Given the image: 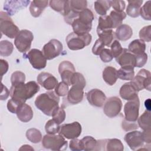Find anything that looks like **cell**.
<instances>
[{"label": "cell", "instance_id": "obj_1", "mask_svg": "<svg viewBox=\"0 0 151 151\" xmlns=\"http://www.w3.org/2000/svg\"><path fill=\"white\" fill-rule=\"evenodd\" d=\"M40 89V86L34 81L12 85L9 90L10 96L12 99L25 103L36 94Z\"/></svg>", "mask_w": 151, "mask_h": 151}, {"label": "cell", "instance_id": "obj_2", "mask_svg": "<svg viewBox=\"0 0 151 151\" xmlns=\"http://www.w3.org/2000/svg\"><path fill=\"white\" fill-rule=\"evenodd\" d=\"M60 97L55 91H49L39 94L35 99V105L44 114L52 116L54 110L58 107Z\"/></svg>", "mask_w": 151, "mask_h": 151}, {"label": "cell", "instance_id": "obj_3", "mask_svg": "<svg viewBox=\"0 0 151 151\" xmlns=\"http://www.w3.org/2000/svg\"><path fill=\"white\" fill-rule=\"evenodd\" d=\"M93 19L94 15L90 9L86 8L83 10L71 25L73 32L78 35L89 33L91 30Z\"/></svg>", "mask_w": 151, "mask_h": 151}, {"label": "cell", "instance_id": "obj_4", "mask_svg": "<svg viewBox=\"0 0 151 151\" xmlns=\"http://www.w3.org/2000/svg\"><path fill=\"white\" fill-rule=\"evenodd\" d=\"M92 37L90 33L78 35L74 32H70L65 38L67 47L71 50L76 51L83 49L91 41Z\"/></svg>", "mask_w": 151, "mask_h": 151}, {"label": "cell", "instance_id": "obj_5", "mask_svg": "<svg viewBox=\"0 0 151 151\" xmlns=\"http://www.w3.org/2000/svg\"><path fill=\"white\" fill-rule=\"evenodd\" d=\"M42 145L44 148L51 150H64L67 148L68 142L60 134H47L42 139Z\"/></svg>", "mask_w": 151, "mask_h": 151}, {"label": "cell", "instance_id": "obj_6", "mask_svg": "<svg viewBox=\"0 0 151 151\" xmlns=\"http://www.w3.org/2000/svg\"><path fill=\"white\" fill-rule=\"evenodd\" d=\"M0 28L2 34L11 39L15 38L20 31L11 17L4 11L0 12Z\"/></svg>", "mask_w": 151, "mask_h": 151}, {"label": "cell", "instance_id": "obj_7", "mask_svg": "<svg viewBox=\"0 0 151 151\" xmlns=\"http://www.w3.org/2000/svg\"><path fill=\"white\" fill-rule=\"evenodd\" d=\"M34 35L31 31L28 29L21 30L14 40V44L20 52H26L31 46Z\"/></svg>", "mask_w": 151, "mask_h": 151}, {"label": "cell", "instance_id": "obj_8", "mask_svg": "<svg viewBox=\"0 0 151 151\" xmlns=\"http://www.w3.org/2000/svg\"><path fill=\"white\" fill-rule=\"evenodd\" d=\"M23 56L28 59L30 64L35 69L41 70L46 67L47 59L40 50L33 48Z\"/></svg>", "mask_w": 151, "mask_h": 151}, {"label": "cell", "instance_id": "obj_9", "mask_svg": "<svg viewBox=\"0 0 151 151\" xmlns=\"http://www.w3.org/2000/svg\"><path fill=\"white\" fill-rule=\"evenodd\" d=\"M63 50L62 43L56 39H52L42 47V52L48 60H51L60 55Z\"/></svg>", "mask_w": 151, "mask_h": 151}, {"label": "cell", "instance_id": "obj_10", "mask_svg": "<svg viewBox=\"0 0 151 151\" xmlns=\"http://www.w3.org/2000/svg\"><path fill=\"white\" fill-rule=\"evenodd\" d=\"M122 109V100L119 97L113 96L106 99L103 107V112L107 117L113 118L120 113Z\"/></svg>", "mask_w": 151, "mask_h": 151}, {"label": "cell", "instance_id": "obj_11", "mask_svg": "<svg viewBox=\"0 0 151 151\" xmlns=\"http://www.w3.org/2000/svg\"><path fill=\"white\" fill-rule=\"evenodd\" d=\"M150 72L146 69H141L131 80L134 85L136 86L138 91L143 89H146L150 91V80H151Z\"/></svg>", "mask_w": 151, "mask_h": 151}, {"label": "cell", "instance_id": "obj_12", "mask_svg": "<svg viewBox=\"0 0 151 151\" xmlns=\"http://www.w3.org/2000/svg\"><path fill=\"white\" fill-rule=\"evenodd\" d=\"M81 126L78 122L64 124L60 126L58 133L67 139L77 138L81 133Z\"/></svg>", "mask_w": 151, "mask_h": 151}, {"label": "cell", "instance_id": "obj_13", "mask_svg": "<svg viewBox=\"0 0 151 151\" xmlns=\"http://www.w3.org/2000/svg\"><path fill=\"white\" fill-rule=\"evenodd\" d=\"M139 97L126 102L124 106V119L129 122H136L139 117Z\"/></svg>", "mask_w": 151, "mask_h": 151}, {"label": "cell", "instance_id": "obj_14", "mask_svg": "<svg viewBox=\"0 0 151 151\" xmlns=\"http://www.w3.org/2000/svg\"><path fill=\"white\" fill-rule=\"evenodd\" d=\"M124 139L132 150H141L145 146L142 132L140 131L134 130L128 132L125 134Z\"/></svg>", "mask_w": 151, "mask_h": 151}, {"label": "cell", "instance_id": "obj_15", "mask_svg": "<svg viewBox=\"0 0 151 151\" xmlns=\"http://www.w3.org/2000/svg\"><path fill=\"white\" fill-rule=\"evenodd\" d=\"M76 72L74 66L69 61H63L58 65V73L63 82L71 86V79Z\"/></svg>", "mask_w": 151, "mask_h": 151}, {"label": "cell", "instance_id": "obj_16", "mask_svg": "<svg viewBox=\"0 0 151 151\" xmlns=\"http://www.w3.org/2000/svg\"><path fill=\"white\" fill-rule=\"evenodd\" d=\"M29 2V0H7L5 1L3 8L9 16H12L28 6Z\"/></svg>", "mask_w": 151, "mask_h": 151}, {"label": "cell", "instance_id": "obj_17", "mask_svg": "<svg viewBox=\"0 0 151 151\" xmlns=\"http://www.w3.org/2000/svg\"><path fill=\"white\" fill-rule=\"evenodd\" d=\"M86 97L91 106L97 107H102L107 99L104 92L98 88H93L88 91L86 94Z\"/></svg>", "mask_w": 151, "mask_h": 151}, {"label": "cell", "instance_id": "obj_18", "mask_svg": "<svg viewBox=\"0 0 151 151\" xmlns=\"http://www.w3.org/2000/svg\"><path fill=\"white\" fill-rule=\"evenodd\" d=\"M38 83L47 90H52L55 88L58 82L57 79L51 73L47 72L40 73L37 77Z\"/></svg>", "mask_w": 151, "mask_h": 151}, {"label": "cell", "instance_id": "obj_19", "mask_svg": "<svg viewBox=\"0 0 151 151\" xmlns=\"http://www.w3.org/2000/svg\"><path fill=\"white\" fill-rule=\"evenodd\" d=\"M84 88L80 85H72L67 95V101L71 104H77L80 103L84 97Z\"/></svg>", "mask_w": 151, "mask_h": 151}, {"label": "cell", "instance_id": "obj_20", "mask_svg": "<svg viewBox=\"0 0 151 151\" xmlns=\"http://www.w3.org/2000/svg\"><path fill=\"white\" fill-rule=\"evenodd\" d=\"M115 59L121 67L133 68L135 67V55L127 48H123L122 52Z\"/></svg>", "mask_w": 151, "mask_h": 151}, {"label": "cell", "instance_id": "obj_21", "mask_svg": "<svg viewBox=\"0 0 151 151\" xmlns=\"http://www.w3.org/2000/svg\"><path fill=\"white\" fill-rule=\"evenodd\" d=\"M138 90L132 81L124 83L120 88L119 94L125 100H133L138 96Z\"/></svg>", "mask_w": 151, "mask_h": 151}, {"label": "cell", "instance_id": "obj_22", "mask_svg": "<svg viewBox=\"0 0 151 151\" xmlns=\"http://www.w3.org/2000/svg\"><path fill=\"white\" fill-rule=\"evenodd\" d=\"M16 114L18 119L20 121L24 123H27L29 122L32 119L34 113L31 107L29 105L24 103L21 104L18 107Z\"/></svg>", "mask_w": 151, "mask_h": 151}, {"label": "cell", "instance_id": "obj_23", "mask_svg": "<svg viewBox=\"0 0 151 151\" xmlns=\"http://www.w3.org/2000/svg\"><path fill=\"white\" fill-rule=\"evenodd\" d=\"M50 6L55 11L60 12L65 17L70 12L69 1L51 0L49 1Z\"/></svg>", "mask_w": 151, "mask_h": 151}, {"label": "cell", "instance_id": "obj_24", "mask_svg": "<svg viewBox=\"0 0 151 151\" xmlns=\"http://www.w3.org/2000/svg\"><path fill=\"white\" fill-rule=\"evenodd\" d=\"M49 5L48 1L34 0L31 2L29 9L31 15L35 18L41 15L44 9Z\"/></svg>", "mask_w": 151, "mask_h": 151}, {"label": "cell", "instance_id": "obj_25", "mask_svg": "<svg viewBox=\"0 0 151 151\" xmlns=\"http://www.w3.org/2000/svg\"><path fill=\"white\" fill-rule=\"evenodd\" d=\"M115 37L120 41H127L133 35V30L131 27L127 24H121L116 28L114 32Z\"/></svg>", "mask_w": 151, "mask_h": 151}, {"label": "cell", "instance_id": "obj_26", "mask_svg": "<svg viewBox=\"0 0 151 151\" xmlns=\"http://www.w3.org/2000/svg\"><path fill=\"white\" fill-rule=\"evenodd\" d=\"M102 76L104 81L108 85L113 86L118 78L117 70L113 67L107 66L104 68Z\"/></svg>", "mask_w": 151, "mask_h": 151}, {"label": "cell", "instance_id": "obj_27", "mask_svg": "<svg viewBox=\"0 0 151 151\" xmlns=\"http://www.w3.org/2000/svg\"><path fill=\"white\" fill-rule=\"evenodd\" d=\"M143 3L142 0L128 1L126 14L130 17L136 18L140 15V9Z\"/></svg>", "mask_w": 151, "mask_h": 151}, {"label": "cell", "instance_id": "obj_28", "mask_svg": "<svg viewBox=\"0 0 151 151\" xmlns=\"http://www.w3.org/2000/svg\"><path fill=\"white\" fill-rule=\"evenodd\" d=\"M127 50L134 55H140L145 52L146 44L140 39L134 40L129 44Z\"/></svg>", "mask_w": 151, "mask_h": 151}, {"label": "cell", "instance_id": "obj_29", "mask_svg": "<svg viewBox=\"0 0 151 151\" xmlns=\"http://www.w3.org/2000/svg\"><path fill=\"white\" fill-rule=\"evenodd\" d=\"M124 146L120 140L118 139H105L104 150L107 151H122Z\"/></svg>", "mask_w": 151, "mask_h": 151}, {"label": "cell", "instance_id": "obj_30", "mask_svg": "<svg viewBox=\"0 0 151 151\" xmlns=\"http://www.w3.org/2000/svg\"><path fill=\"white\" fill-rule=\"evenodd\" d=\"M94 7L96 12L101 16L106 15L107 11L111 7L110 1L99 0L94 2Z\"/></svg>", "mask_w": 151, "mask_h": 151}, {"label": "cell", "instance_id": "obj_31", "mask_svg": "<svg viewBox=\"0 0 151 151\" xmlns=\"http://www.w3.org/2000/svg\"><path fill=\"white\" fill-rule=\"evenodd\" d=\"M97 35L105 44V46H110L114 39L116 38L113 29L106 31L97 30Z\"/></svg>", "mask_w": 151, "mask_h": 151}, {"label": "cell", "instance_id": "obj_32", "mask_svg": "<svg viewBox=\"0 0 151 151\" xmlns=\"http://www.w3.org/2000/svg\"><path fill=\"white\" fill-rule=\"evenodd\" d=\"M109 16L111 20L113 28H116L122 24V21L126 17V14L124 11L117 12L113 10L110 12Z\"/></svg>", "mask_w": 151, "mask_h": 151}, {"label": "cell", "instance_id": "obj_33", "mask_svg": "<svg viewBox=\"0 0 151 151\" xmlns=\"http://www.w3.org/2000/svg\"><path fill=\"white\" fill-rule=\"evenodd\" d=\"M113 24L109 15L100 16L98 19V25L97 30L106 31L113 29Z\"/></svg>", "mask_w": 151, "mask_h": 151}, {"label": "cell", "instance_id": "obj_34", "mask_svg": "<svg viewBox=\"0 0 151 151\" xmlns=\"http://www.w3.org/2000/svg\"><path fill=\"white\" fill-rule=\"evenodd\" d=\"M137 124L143 130L150 128V111L146 110L137 119Z\"/></svg>", "mask_w": 151, "mask_h": 151}, {"label": "cell", "instance_id": "obj_35", "mask_svg": "<svg viewBox=\"0 0 151 151\" xmlns=\"http://www.w3.org/2000/svg\"><path fill=\"white\" fill-rule=\"evenodd\" d=\"M27 139L33 143H38L42 140V134L41 132L35 128H31L26 132Z\"/></svg>", "mask_w": 151, "mask_h": 151}, {"label": "cell", "instance_id": "obj_36", "mask_svg": "<svg viewBox=\"0 0 151 151\" xmlns=\"http://www.w3.org/2000/svg\"><path fill=\"white\" fill-rule=\"evenodd\" d=\"M69 5L71 11L76 13H80L87 8V1L85 0H70L69 1Z\"/></svg>", "mask_w": 151, "mask_h": 151}, {"label": "cell", "instance_id": "obj_37", "mask_svg": "<svg viewBox=\"0 0 151 151\" xmlns=\"http://www.w3.org/2000/svg\"><path fill=\"white\" fill-rule=\"evenodd\" d=\"M118 78L123 80H132L134 77V71L133 68H123L121 67L117 70Z\"/></svg>", "mask_w": 151, "mask_h": 151}, {"label": "cell", "instance_id": "obj_38", "mask_svg": "<svg viewBox=\"0 0 151 151\" xmlns=\"http://www.w3.org/2000/svg\"><path fill=\"white\" fill-rule=\"evenodd\" d=\"M83 146V150L85 151L94 150L97 146V140L90 136H86L81 139Z\"/></svg>", "mask_w": 151, "mask_h": 151}, {"label": "cell", "instance_id": "obj_39", "mask_svg": "<svg viewBox=\"0 0 151 151\" xmlns=\"http://www.w3.org/2000/svg\"><path fill=\"white\" fill-rule=\"evenodd\" d=\"M14 45L8 40H2L0 42V55L2 57H8L13 52Z\"/></svg>", "mask_w": 151, "mask_h": 151}, {"label": "cell", "instance_id": "obj_40", "mask_svg": "<svg viewBox=\"0 0 151 151\" xmlns=\"http://www.w3.org/2000/svg\"><path fill=\"white\" fill-rule=\"evenodd\" d=\"M60 129V126L52 119L47 121L45 125V130L47 134H54L58 133Z\"/></svg>", "mask_w": 151, "mask_h": 151}, {"label": "cell", "instance_id": "obj_41", "mask_svg": "<svg viewBox=\"0 0 151 151\" xmlns=\"http://www.w3.org/2000/svg\"><path fill=\"white\" fill-rule=\"evenodd\" d=\"M65 110L62 107H60L59 106L54 110L52 114V119L59 124L65 120Z\"/></svg>", "mask_w": 151, "mask_h": 151}, {"label": "cell", "instance_id": "obj_42", "mask_svg": "<svg viewBox=\"0 0 151 151\" xmlns=\"http://www.w3.org/2000/svg\"><path fill=\"white\" fill-rule=\"evenodd\" d=\"M150 8H151V1H147L145 4L141 6L140 9V15L145 20L150 21Z\"/></svg>", "mask_w": 151, "mask_h": 151}, {"label": "cell", "instance_id": "obj_43", "mask_svg": "<svg viewBox=\"0 0 151 151\" xmlns=\"http://www.w3.org/2000/svg\"><path fill=\"white\" fill-rule=\"evenodd\" d=\"M25 81V74L20 71H15L11 74V82L12 85L24 83Z\"/></svg>", "mask_w": 151, "mask_h": 151}, {"label": "cell", "instance_id": "obj_44", "mask_svg": "<svg viewBox=\"0 0 151 151\" xmlns=\"http://www.w3.org/2000/svg\"><path fill=\"white\" fill-rule=\"evenodd\" d=\"M139 38L143 41L150 42L151 41V25H149L143 27L139 33Z\"/></svg>", "mask_w": 151, "mask_h": 151}, {"label": "cell", "instance_id": "obj_45", "mask_svg": "<svg viewBox=\"0 0 151 151\" xmlns=\"http://www.w3.org/2000/svg\"><path fill=\"white\" fill-rule=\"evenodd\" d=\"M74 84L80 85L84 87H86V79L81 73L78 72H75L74 73L71 79V86Z\"/></svg>", "mask_w": 151, "mask_h": 151}, {"label": "cell", "instance_id": "obj_46", "mask_svg": "<svg viewBox=\"0 0 151 151\" xmlns=\"http://www.w3.org/2000/svg\"><path fill=\"white\" fill-rule=\"evenodd\" d=\"M68 90H69L68 85L62 81L58 83V84L55 88L54 91L58 96L64 97L67 95Z\"/></svg>", "mask_w": 151, "mask_h": 151}, {"label": "cell", "instance_id": "obj_47", "mask_svg": "<svg viewBox=\"0 0 151 151\" xmlns=\"http://www.w3.org/2000/svg\"><path fill=\"white\" fill-rule=\"evenodd\" d=\"M110 51L113 58L117 57L123 51V47L118 40H114L110 45Z\"/></svg>", "mask_w": 151, "mask_h": 151}, {"label": "cell", "instance_id": "obj_48", "mask_svg": "<svg viewBox=\"0 0 151 151\" xmlns=\"http://www.w3.org/2000/svg\"><path fill=\"white\" fill-rule=\"evenodd\" d=\"M22 103H22L16 99L11 98V99H9L8 100V101L7 103L6 106H7L8 110L12 113L16 114V112H17V110L18 107Z\"/></svg>", "mask_w": 151, "mask_h": 151}, {"label": "cell", "instance_id": "obj_49", "mask_svg": "<svg viewBox=\"0 0 151 151\" xmlns=\"http://www.w3.org/2000/svg\"><path fill=\"white\" fill-rule=\"evenodd\" d=\"M99 57L104 63L110 62L113 59V56L111 51L109 48H104L99 54Z\"/></svg>", "mask_w": 151, "mask_h": 151}, {"label": "cell", "instance_id": "obj_50", "mask_svg": "<svg viewBox=\"0 0 151 151\" xmlns=\"http://www.w3.org/2000/svg\"><path fill=\"white\" fill-rule=\"evenodd\" d=\"M135 55V67H142L144 66L147 61V54L144 52L140 55Z\"/></svg>", "mask_w": 151, "mask_h": 151}, {"label": "cell", "instance_id": "obj_51", "mask_svg": "<svg viewBox=\"0 0 151 151\" xmlns=\"http://www.w3.org/2000/svg\"><path fill=\"white\" fill-rule=\"evenodd\" d=\"M122 127L124 131L127 132L137 129L139 126L136 122H129L124 119L122 123Z\"/></svg>", "mask_w": 151, "mask_h": 151}, {"label": "cell", "instance_id": "obj_52", "mask_svg": "<svg viewBox=\"0 0 151 151\" xmlns=\"http://www.w3.org/2000/svg\"><path fill=\"white\" fill-rule=\"evenodd\" d=\"M70 149L73 151H81L83 150V146L81 140L77 138L71 139L69 144Z\"/></svg>", "mask_w": 151, "mask_h": 151}, {"label": "cell", "instance_id": "obj_53", "mask_svg": "<svg viewBox=\"0 0 151 151\" xmlns=\"http://www.w3.org/2000/svg\"><path fill=\"white\" fill-rule=\"evenodd\" d=\"M104 46L105 44L104 42L100 39H97L94 42L91 50L93 54L96 55H99L100 52L104 48Z\"/></svg>", "mask_w": 151, "mask_h": 151}, {"label": "cell", "instance_id": "obj_54", "mask_svg": "<svg viewBox=\"0 0 151 151\" xmlns=\"http://www.w3.org/2000/svg\"><path fill=\"white\" fill-rule=\"evenodd\" d=\"M110 4L114 10L117 12H123L126 6L124 1H110Z\"/></svg>", "mask_w": 151, "mask_h": 151}, {"label": "cell", "instance_id": "obj_55", "mask_svg": "<svg viewBox=\"0 0 151 151\" xmlns=\"http://www.w3.org/2000/svg\"><path fill=\"white\" fill-rule=\"evenodd\" d=\"M8 68H9L8 63L4 59H1L0 60V75L1 77L7 73Z\"/></svg>", "mask_w": 151, "mask_h": 151}, {"label": "cell", "instance_id": "obj_56", "mask_svg": "<svg viewBox=\"0 0 151 151\" xmlns=\"http://www.w3.org/2000/svg\"><path fill=\"white\" fill-rule=\"evenodd\" d=\"M142 138L143 141L146 144H150L151 143V134H150V128L143 130V132H142Z\"/></svg>", "mask_w": 151, "mask_h": 151}, {"label": "cell", "instance_id": "obj_57", "mask_svg": "<svg viewBox=\"0 0 151 151\" xmlns=\"http://www.w3.org/2000/svg\"><path fill=\"white\" fill-rule=\"evenodd\" d=\"M1 90L0 99L1 100H5L10 96V91L2 83H1Z\"/></svg>", "mask_w": 151, "mask_h": 151}, {"label": "cell", "instance_id": "obj_58", "mask_svg": "<svg viewBox=\"0 0 151 151\" xmlns=\"http://www.w3.org/2000/svg\"><path fill=\"white\" fill-rule=\"evenodd\" d=\"M19 150H34V149L30 146V145H22L19 149Z\"/></svg>", "mask_w": 151, "mask_h": 151}]
</instances>
